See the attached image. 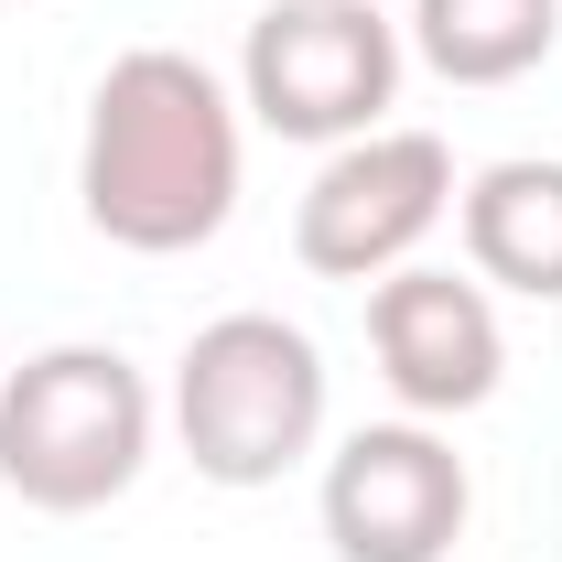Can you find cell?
<instances>
[{
  "label": "cell",
  "mask_w": 562,
  "mask_h": 562,
  "mask_svg": "<svg viewBox=\"0 0 562 562\" xmlns=\"http://www.w3.org/2000/svg\"><path fill=\"white\" fill-rule=\"evenodd\" d=\"M401 87V44L368 0H271L249 22V109L281 140H368Z\"/></svg>",
  "instance_id": "4"
},
{
  "label": "cell",
  "mask_w": 562,
  "mask_h": 562,
  "mask_svg": "<svg viewBox=\"0 0 562 562\" xmlns=\"http://www.w3.org/2000/svg\"><path fill=\"white\" fill-rule=\"evenodd\" d=\"M454 530H465V465L422 422H379L325 465V541H336V562H443Z\"/></svg>",
  "instance_id": "6"
},
{
  "label": "cell",
  "mask_w": 562,
  "mask_h": 562,
  "mask_svg": "<svg viewBox=\"0 0 562 562\" xmlns=\"http://www.w3.org/2000/svg\"><path fill=\"white\" fill-rule=\"evenodd\" d=\"M368 336L412 412H476L497 390V314L454 271H390L368 292Z\"/></svg>",
  "instance_id": "7"
},
{
  "label": "cell",
  "mask_w": 562,
  "mask_h": 562,
  "mask_svg": "<svg viewBox=\"0 0 562 562\" xmlns=\"http://www.w3.org/2000/svg\"><path fill=\"white\" fill-rule=\"evenodd\" d=\"M443 195H454V151L432 131H368L314 173V195L292 216V249L325 281H390L422 249V227L443 216Z\"/></svg>",
  "instance_id": "5"
},
{
  "label": "cell",
  "mask_w": 562,
  "mask_h": 562,
  "mask_svg": "<svg viewBox=\"0 0 562 562\" xmlns=\"http://www.w3.org/2000/svg\"><path fill=\"white\" fill-rule=\"evenodd\" d=\"M412 33L454 87H508L552 55L562 0H412Z\"/></svg>",
  "instance_id": "9"
},
{
  "label": "cell",
  "mask_w": 562,
  "mask_h": 562,
  "mask_svg": "<svg viewBox=\"0 0 562 562\" xmlns=\"http://www.w3.org/2000/svg\"><path fill=\"white\" fill-rule=\"evenodd\" d=\"M151 454V390L109 347H44L0 390V487L33 508H109Z\"/></svg>",
  "instance_id": "3"
},
{
  "label": "cell",
  "mask_w": 562,
  "mask_h": 562,
  "mask_svg": "<svg viewBox=\"0 0 562 562\" xmlns=\"http://www.w3.org/2000/svg\"><path fill=\"white\" fill-rule=\"evenodd\" d=\"M173 422H184L195 476H216V487H271L281 465L325 432V357H314L303 325H281V314H216L206 336L184 347Z\"/></svg>",
  "instance_id": "2"
},
{
  "label": "cell",
  "mask_w": 562,
  "mask_h": 562,
  "mask_svg": "<svg viewBox=\"0 0 562 562\" xmlns=\"http://www.w3.org/2000/svg\"><path fill=\"white\" fill-rule=\"evenodd\" d=\"M465 249L487 281L562 303V162H487L465 184Z\"/></svg>",
  "instance_id": "8"
},
{
  "label": "cell",
  "mask_w": 562,
  "mask_h": 562,
  "mask_svg": "<svg viewBox=\"0 0 562 562\" xmlns=\"http://www.w3.org/2000/svg\"><path fill=\"white\" fill-rule=\"evenodd\" d=\"M76 195L98 216V238L151 249V260L216 238L227 206H238V120H227L216 76L195 55H162V44L120 55L87 98Z\"/></svg>",
  "instance_id": "1"
}]
</instances>
